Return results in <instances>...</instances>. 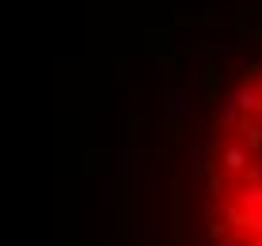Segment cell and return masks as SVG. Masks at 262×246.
Listing matches in <instances>:
<instances>
[{
    "label": "cell",
    "instance_id": "6",
    "mask_svg": "<svg viewBox=\"0 0 262 246\" xmlns=\"http://www.w3.org/2000/svg\"><path fill=\"white\" fill-rule=\"evenodd\" d=\"M262 80V57L255 61V65H247V72H243V87H255Z\"/></svg>",
    "mask_w": 262,
    "mask_h": 246
},
{
    "label": "cell",
    "instance_id": "3",
    "mask_svg": "<svg viewBox=\"0 0 262 246\" xmlns=\"http://www.w3.org/2000/svg\"><path fill=\"white\" fill-rule=\"evenodd\" d=\"M239 208L247 216H258L262 220V186H243L239 189Z\"/></svg>",
    "mask_w": 262,
    "mask_h": 246
},
{
    "label": "cell",
    "instance_id": "2",
    "mask_svg": "<svg viewBox=\"0 0 262 246\" xmlns=\"http://www.w3.org/2000/svg\"><path fill=\"white\" fill-rule=\"evenodd\" d=\"M236 129L243 133V148H247V152H262V121H255V117H239Z\"/></svg>",
    "mask_w": 262,
    "mask_h": 246
},
{
    "label": "cell",
    "instance_id": "4",
    "mask_svg": "<svg viewBox=\"0 0 262 246\" xmlns=\"http://www.w3.org/2000/svg\"><path fill=\"white\" fill-rule=\"evenodd\" d=\"M221 91H224L221 68H205V76H202V95L209 99V103H221Z\"/></svg>",
    "mask_w": 262,
    "mask_h": 246
},
{
    "label": "cell",
    "instance_id": "5",
    "mask_svg": "<svg viewBox=\"0 0 262 246\" xmlns=\"http://www.w3.org/2000/svg\"><path fill=\"white\" fill-rule=\"evenodd\" d=\"M221 216H224V227H232V231H243V227H247V212H243L239 205H232V201L221 205Z\"/></svg>",
    "mask_w": 262,
    "mask_h": 246
},
{
    "label": "cell",
    "instance_id": "7",
    "mask_svg": "<svg viewBox=\"0 0 262 246\" xmlns=\"http://www.w3.org/2000/svg\"><path fill=\"white\" fill-rule=\"evenodd\" d=\"M255 246H262V239H258V242H255Z\"/></svg>",
    "mask_w": 262,
    "mask_h": 246
},
{
    "label": "cell",
    "instance_id": "1",
    "mask_svg": "<svg viewBox=\"0 0 262 246\" xmlns=\"http://www.w3.org/2000/svg\"><path fill=\"white\" fill-rule=\"evenodd\" d=\"M221 167L228 170V175H243V170L251 167V152L243 148V144H228V148L221 152Z\"/></svg>",
    "mask_w": 262,
    "mask_h": 246
}]
</instances>
